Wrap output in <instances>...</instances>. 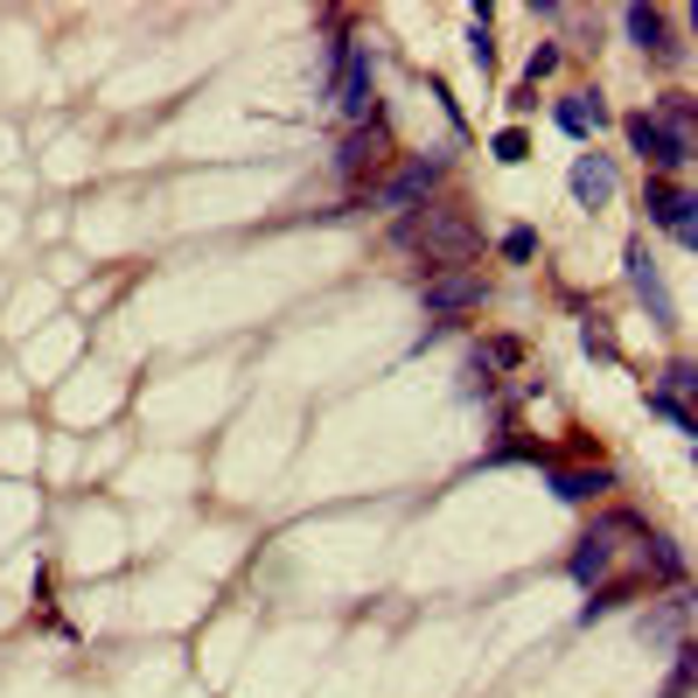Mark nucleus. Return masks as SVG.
Instances as JSON below:
<instances>
[{
	"instance_id": "1",
	"label": "nucleus",
	"mask_w": 698,
	"mask_h": 698,
	"mask_svg": "<svg viewBox=\"0 0 698 698\" xmlns=\"http://www.w3.org/2000/svg\"><path fill=\"white\" fill-rule=\"evenodd\" d=\"M399 238H405V245H420L426 258H441V266H461V258L482 245V230L461 217V210H441V203H426V217H405Z\"/></svg>"
},
{
	"instance_id": "2",
	"label": "nucleus",
	"mask_w": 698,
	"mask_h": 698,
	"mask_svg": "<svg viewBox=\"0 0 698 698\" xmlns=\"http://www.w3.org/2000/svg\"><path fill=\"white\" fill-rule=\"evenodd\" d=\"M377 63H371V49L364 42H335V106H343L350 126H371L377 112Z\"/></svg>"
},
{
	"instance_id": "3",
	"label": "nucleus",
	"mask_w": 698,
	"mask_h": 698,
	"mask_svg": "<svg viewBox=\"0 0 698 698\" xmlns=\"http://www.w3.org/2000/svg\"><path fill=\"white\" fill-rule=\"evenodd\" d=\"M426 315L433 322H454V315H469V307H482L489 301V279L482 273H469V266H441V273H433L426 279Z\"/></svg>"
},
{
	"instance_id": "4",
	"label": "nucleus",
	"mask_w": 698,
	"mask_h": 698,
	"mask_svg": "<svg viewBox=\"0 0 698 698\" xmlns=\"http://www.w3.org/2000/svg\"><path fill=\"white\" fill-rule=\"evenodd\" d=\"M441 175H448V154H412L392 183L377 189V203H384V210H420V203L441 189Z\"/></svg>"
},
{
	"instance_id": "5",
	"label": "nucleus",
	"mask_w": 698,
	"mask_h": 698,
	"mask_svg": "<svg viewBox=\"0 0 698 698\" xmlns=\"http://www.w3.org/2000/svg\"><path fill=\"white\" fill-rule=\"evenodd\" d=\"M622 134H629V147L642 154V161L663 168V175H678V168L691 161V140H685V134H670V126H657L650 112H629V119H622Z\"/></svg>"
},
{
	"instance_id": "6",
	"label": "nucleus",
	"mask_w": 698,
	"mask_h": 698,
	"mask_svg": "<svg viewBox=\"0 0 698 698\" xmlns=\"http://www.w3.org/2000/svg\"><path fill=\"white\" fill-rule=\"evenodd\" d=\"M384 161H392V140H384V126L371 119V126H356V134L343 140V154H335V168L350 175V183H364V175H377Z\"/></svg>"
},
{
	"instance_id": "7",
	"label": "nucleus",
	"mask_w": 698,
	"mask_h": 698,
	"mask_svg": "<svg viewBox=\"0 0 698 698\" xmlns=\"http://www.w3.org/2000/svg\"><path fill=\"white\" fill-rule=\"evenodd\" d=\"M608 573H615V517H608L601 531H587L580 552H573V580L580 587H608Z\"/></svg>"
},
{
	"instance_id": "8",
	"label": "nucleus",
	"mask_w": 698,
	"mask_h": 698,
	"mask_svg": "<svg viewBox=\"0 0 698 698\" xmlns=\"http://www.w3.org/2000/svg\"><path fill=\"white\" fill-rule=\"evenodd\" d=\"M691 210H698V203H691L685 189H670V183H650V217H657V224H663V230H670L678 245H691V238H698Z\"/></svg>"
},
{
	"instance_id": "9",
	"label": "nucleus",
	"mask_w": 698,
	"mask_h": 698,
	"mask_svg": "<svg viewBox=\"0 0 698 698\" xmlns=\"http://www.w3.org/2000/svg\"><path fill=\"white\" fill-rule=\"evenodd\" d=\"M573 203H587V210L615 203V161H608V154H580V161H573Z\"/></svg>"
},
{
	"instance_id": "10",
	"label": "nucleus",
	"mask_w": 698,
	"mask_h": 698,
	"mask_svg": "<svg viewBox=\"0 0 698 698\" xmlns=\"http://www.w3.org/2000/svg\"><path fill=\"white\" fill-rule=\"evenodd\" d=\"M601 119H608V106L593 91H573V98H559V126L573 140H587V134H601Z\"/></svg>"
},
{
	"instance_id": "11",
	"label": "nucleus",
	"mask_w": 698,
	"mask_h": 698,
	"mask_svg": "<svg viewBox=\"0 0 698 698\" xmlns=\"http://www.w3.org/2000/svg\"><path fill=\"white\" fill-rule=\"evenodd\" d=\"M622 21H629V36L650 49V57H678V42H670V21H663L657 8H629Z\"/></svg>"
},
{
	"instance_id": "12",
	"label": "nucleus",
	"mask_w": 698,
	"mask_h": 698,
	"mask_svg": "<svg viewBox=\"0 0 698 698\" xmlns=\"http://www.w3.org/2000/svg\"><path fill=\"white\" fill-rule=\"evenodd\" d=\"M608 482H615L608 469H593V475H587V469H552V489H559L566 503H593V497H601Z\"/></svg>"
},
{
	"instance_id": "13",
	"label": "nucleus",
	"mask_w": 698,
	"mask_h": 698,
	"mask_svg": "<svg viewBox=\"0 0 698 698\" xmlns=\"http://www.w3.org/2000/svg\"><path fill=\"white\" fill-rule=\"evenodd\" d=\"M475 364H482V371H517V364H524V343H517V335H489Z\"/></svg>"
},
{
	"instance_id": "14",
	"label": "nucleus",
	"mask_w": 698,
	"mask_h": 698,
	"mask_svg": "<svg viewBox=\"0 0 698 698\" xmlns=\"http://www.w3.org/2000/svg\"><path fill=\"white\" fill-rule=\"evenodd\" d=\"M629 266H636V294H642V301H650V315H657V322H670V301H663V287H657V273H650V258H642V252H629Z\"/></svg>"
},
{
	"instance_id": "15",
	"label": "nucleus",
	"mask_w": 698,
	"mask_h": 698,
	"mask_svg": "<svg viewBox=\"0 0 698 698\" xmlns=\"http://www.w3.org/2000/svg\"><path fill=\"white\" fill-rule=\"evenodd\" d=\"M650 412H663V420L678 426V433H698V420H691V405H685V399H663V392H650Z\"/></svg>"
},
{
	"instance_id": "16",
	"label": "nucleus",
	"mask_w": 698,
	"mask_h": 698,
	"mask_svg": "<svg viewBox=\"0 0 698 698\" xmlns=\"http://www.w3.org/2000/svg\"><path fill=\"white\" fill-rule=\"evenodd\" d=\"M552 70H559V42H538V49H531V63H524V85L538 91V77H552Z\"/></svg>"
},
{
	"instance_id": "17",
	"label": "nucleus",
	"mask_w": 698,
	"mask_h": 698,
	"mask_svg": "<svg viewBox=\"0 0 698 698\" xmlns=\"http://www.w3.org/2000/svg\"><path fill=\"white\" fill-rule=\"evenodd\" d=\"M685 691H691V642H678V663L663 678V698H685Z\"/></svg>"
},
{
	"instance_id": "18",
	"label": "nucleus",
	"mask_w": 698,
	"mask_h": 698,
	"mask_svg": "<svg viewBox=\"0 0 698 698\" xmlns=\"http://www.w3.org/2000/svg\"><path fill=\"white\" fill-rule=\"evenodd\" d=\"M531 252H538V230H524V224H517V230H503V258H510V266H524Z\"/></svg>"
},
{
	"instance_id": "19",
	"label": "nucleus",
	"mask_w": 698,
	"mask_h": 698,
	"mask_svg": "<svg viewBox=\"0 0 698 698\" xmlns=\"http://www.w3.org/2000/svg\"><path fill=\"white\" fill-rule=\"evenodd\" d=\"M524 154H531V140L517 134V126H503V134H497V161H524Z\"/></svg>"
},
{
	"instance_id": "20",
	"label": "nucleus",
	"mask_w": 698,
	"mask_h": 698,
	"mask_svg": "<svg viewBox=\"0 0 698 698\" xmlns=\"http://www.w3.org/2000/svg\"><path fill=\"white\" fill-rule=\"evenodd\" d=\"M580 343H587V350H601V356H615V335H608V328H593V322L580 328Z\"/></svg>"
}]
</instances>
